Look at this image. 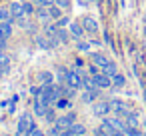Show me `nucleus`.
Listing matches in <instances>:
<instances>
[{
	"label": "nucleus",
	"instance_id": "1",
	"mask_svg": "<svg viewBox=\"0 0 146 136\" xmlns=\"http://www.w3.org/2000/svg\"><path fill=\"white\" fill-rule=\"evenodd\" d=\"M60 94H62V90L56 86V84H44L42 86V92H40V98L44 100V102H48V104H56V100L60 98Z\"/></svg>",
	"mask_w": 146,
	"mask_h": 136
},
{
	"label": "nucleus",
	"instance_id": "2",
	"mask_svg": "<svg viewBox=\"0 0 146 136\" xmlns=\"http://www.w3.org/2000/svg\"><path fill=\"white\" fill-rule=\"evenodd\" d=\"M34 128H36V124H34V118H32V114H30V112H24V114L18 118V132L28 136V134H30Z\"/></svg>",
	"mask_w": 146,
	"mask_h": 136
},
{
	"label": "nucleus",
	"instance_id": "3",
	"mask_svg": "<svg viewBox=\"0 0 146 136\" xmlns=\"http://www.w3.org/2000/svg\"><path fill=\"white\" fill-rule=\"evenodd\" d=\"M74 120H76V114H74V112H68V114H62L60 118H56L54 124H56L58 128H62V130H68V128L74 124Z\"/></svg>",
	"mask_w": 146,
	"mask_h": 136
},
{
	"label": "nucleus",
	"instance_id": "4",
	"mask_svg": "<svg viewBox=\"0 0 146 136\" xmlns=\"http://www.w3.org/2000/svg\"><path fill=\"white\" fill-rule=\"evenodd\" d=\"M66 84H68V88H80L82 86V76L78 74V70H68L66 72Z\"/></svg>",
	"mask_w": 146,
	"mask_h": 136
},
{
	"label": "nucleus",
	"instance_id": "5",
	"mask_svg": "<svg viewBox=\"0 0 146 136\" xmlns=\"http://www.w3.org/2000/svg\"><path fill=\"white\" fill-rule=\"evenodd\" d=\"M92 78H94V84H96L98 88H110V86H112V78L106 76L102 70H98L96 74H92Z\"/></svg>",
	"mask_w": 146,
	"mask_h": 136
},
{
	"label": "nucleus",
	"instance_id": "6",
	"mask_svg": "<svg viewBox=\"0 0 146 136\" xmlns=\"http://www.w3.org/2000/svg\"><path fill=\"white\" fill-rule=\"evenodd\" d=\"M94 116H98V118H104V116H108L110 114V100L106 102V100H102V102H94Z\"/></svg>",
	"mask_w": 146,
	"mask_h": 136
},
{
	"label": "nucleus",
	"instance_id": "7",
	"mask_svg": "<svg viewBox=\"0 0 146 136\" xmlns=\"http://www.w3.org/2000/svg\"><path fill=\"white\" fill-rule=\"evenodd\" d=\"M10 14H12L14 20H20V18H26V16H28L26 6H24L22 2H14V4H10Z\"/></svg>",
	"mask_w": 146,
	"mask_h": 136
},
{
	"label": "nucleus",
	"instance_id": "8",
	"mask_svg": "<svg viewBox=\"0 0 146 136\" xmlns=\"http://www.w3.org/2000/svg\"><path fill=\"white\" fill-rule=\"evenodd\" d=\"M82 26H84V30L90 32V34L98 32V20L92 18V16H84V18H82Z\"/></svg>",
	"mask_w": 146,
	"mask_h": 136
},
{
	"label": "nucleus",
	"instance_id": "9",
	"mask_svg": "<svg viewBox=\"0 0 146 136\" xmlns=\"http://www.w3.org/2000/svg\"><path fill=\"white\" fill-rule=\"evenodd\" d=\"M46 110H48V102H44V100L38 96V98L34 100V114H36V116H40V118H44Z\"/></svg>",
	"mask_w": 146,
	"mask_h": 136
},
{
	"label": "nucleus",
	"instance_id": "10",
	"mask_svg": "<svg viewBox=\"0 0 146 136\" xmlns=\"http://www.w3.org/2000/svg\"><path fill=\"white\" fill-rule=\"evenodd\" d=\"M102 120H104L106 124H110L116 132H124V128H126V124H124V120H122V118H108V116H104Z\"/></svg>",
	"mask_w": 146,
	"mask_h": 136
},
{
	"label": "nucleus",
	"instance_id": "11",
	"mask_svg": "<svg viewBox=\"0 0 146 136\" xmlns=\"http://www.w3.org/2000/svg\"><path fill=\"white\" fill-rule=\"evenodd\" d=\"M10 36H12V24H10V20L0 22V40H8Z\"/></svg>",
	"mask_w": 146,
	"mask_h": 136
},
{
	"label": "nucleus",
	"instance_id": "12",
	"mask_svg": "<svg viewBox=\"0 0 146 136\" xmlns=\"http://www.w3.org/2000/svg\"><path fill=\"white\" fill-rule=\"evenodd\" d=\"M90 58H92V64H94V66H98V68H104V66H108V64H110V60H108L104 54H98V52L90 54Z\"/></svg>",
	"mask_w": 146,
	"mask_h": 136
},
{
	"label": "nucleus",
	"instance_id": "13",
	"mask_svg": "<svg viewBox=\"0 0 146 136\" xmlns=\"http://www.w3.org/2000/svg\"><path fill=\"white\" fill-rule=\"evenodd\" d=\"M110 108H112L114 112H118L120 116L128 114V106H126V104H124L122 100H116V98H114V100H110Z\"/></svg>",
	"mask_w": 146,
	"mask_h": 136
},
{
	"label": "nucleus",
	"instance_id": "14",
	"mask_svg": "<svg viewBox=\"0 0 146 136\" xmlns=\"http://www.w3.org/2000/svg\"><path fill=\"white\" fill-rule=\"evenodd\" d=\"M124 124H126L128 128H138V126H140L138 114H136V112H128V114H124Z\"/></svg>",
	"mask_w": 146,
	"mask_h": 136
},
{
	"label": "nucleus",
	"instance_id": "15",
	"mask_svg": "<svg viewBox=\"0 0 146 136\" xmlns=\"http://www.w3.org/2000/svg\"><path fill=\"white\" fill-rule=\"evenodd\" d=\"M36 44L40 46V48H44V50H50V48H54V44H56V40H52V38H44V36H36Z\"/></svg>",
	"mask_w": 146,
	"mask_h": 136
},
{
	"label": "nucleus",
	"instance_id": "16",
	"mask_svg": "<svg viewBox=\"0 0 146 136\" xmlns=\"http://www.w3.org/2000/svg\"><path fill=\"white\" fill-rule=\"evenodd\" d=\"M84 26H82V22L78 24V22H70V34L74 36V38H82L84 36Z\"/></svg>",
	"mask_w": 146,
	"mask_h": 136
},
{
	"label": "nucleus",
	"instance_id": "17",
	"mask_svg": "<svg viewBox=\"0 0 146 136\" xmlns=\"http://www.w3.org/2000/svg\"><path fill=\"white\" fill-rule=\"evenodd\" d=\"M36 16H38V20H40L42 24H48V20H50V12H48V8H44V6H38Z\"/></svg>",
	"mask_w": 146,
	"mask_h": 136
},
{
	"label": "nucleus",
	"instance_id": "18",
	"mask_svg": "<svg viewBox=\"0 0 146 136\" xmlns=\"http://www.w3.org/2000/svg\"><path fill=\"white\" fill-rule=\"evenodd\" d=\"M80 98H82L84 104H94V102H96V90H86Z\"/></svg>",
	"mask_w": 146,
	"mask_h": 136
},
{
	"label": "nucleus",
	"instance_id": "19",
	"mask_svg": "<svg viewBox=\"0 0 146 136\" xmlns=\"http://www.w3.org/2000/svg\"><path fill=\"white\" fill-rule=\"evenodd\" d=\"M70 132H72L74 136H84V134H86V126H84V124H76V122H74V124L70 126Z\"/></svg>",
	"mask_w": 146,
	"mask_h": 136
},
{
	"label": "nucleus",
	"instance_id": "20",
	"mask_svg": "<svg viewBox=\"0 0 146 136\" xmlns=\"http://www.w3.org/2000/svg\"><path fill=\"white\" fill-rule=\"evenodd\" d=\"M102 72H104L106 76H110V78H112L114 74H118V68H116V64H114V62H110L108 66H104V68H102Z\"/></svg>",
	"mask_w": 146,
	"mask_h": 136
},
{
	"label": "nucleus",
	"instance_id": "21",
	"mask_svg": "<svg viewBox=\"0 0 146 136\" xmlns=\"http://www.w3.org/2000/svg\"><path fill=\"white\" fill-rule=\"evenodd\" d=\"M126 84V78L122 76V74H114L112 76V86H116V88H122Z\"/></svg>",
	"mask_w": 146,
	"mask_h": 136
},
{
	"label": "nucleus",
	"instance_id": "22",
	"mask_svg": "<svg viewBox=\"0 0 146 136\" xmlns=\"http://www.w3.org/2000/svg\"><path fill=\"white\" fill-rule=\"evenodd\" d=\"M70 106H72V102H70L68 98H62V96H60V98L56 100V108H58V110H66V108H70Z\"/></svg>",
	"mask_w": 146,
	"mask_h": 136
},
{
	"label": "nucleus",
	"instance_id": "23",
	"mask_svg": "<svg viewBox=\"0 0 146 136\" xmlns=\"http://www.w3.org/2000/svg\"><path fill=\"white\" fill-rule=\"evenodd\" d=\"M8 64H10L8 54H4V50H0V68H8Z\"/></svg>",
	"mask_w": 146,
	"mask_h": 136
},
{
	"label": "nucleus",
	"instance_id": "24",
	"mask_svg": "<svg viewBox=\"0 0 146 136\" xmlns=\"http://www.w3.org/2000/svg\"><path fill=\"white\" fill-rule=\"evenodd\" d=\"M48 12H50V18H60V6L52 4V6H48Z\"/></svg>",
	"mask_w": 146,
	"mask_h": 136
},
{
	"label": "nucleus",
	"instance_id": "25",
	"mask_svg": "<svg viewBox=\"0 0 146 136\" xmlns=\"http://www.w3.org/2000/svg\"><path fill=\"white\" fill-rule=\"evenodd\" d=\"M82 86H84L86 90H94V86H96V84H94V78H88V76L82 78Z\"/></svg>",
	"mask_w": 146,
	"mask_h": 136
},
{
	"label": "nucleus",
	"instance_id": "26",
	"mask_svg": "<svg viewBox=\"0 0 146 136\" xmlns=\"http://www.w3.org/2000/svg\"><path fill=\"white\" fill-rule=\"evenodd\" d=\"M10 8H0V22H6V20H10Z\"/></svg>",
	"mask_w": 146,
	"mask_h": 136
},
{
	"label": "nucleus",
	"instance_id": "27",
	"mask_svg": "<svg viewBox=\"0 0 146 136\" xmlns=\"http://www.w3.org/2000/svg\"><path fill=\"white\" fill-rule=\"evenodd\" d=\"M56 40H60V42H68V34L58 26V32H56Z\"/></svg>",
	"mask_w": 146,
	"mask_h": 136
},
{
	"label": "nucleus",
	"instance_id": "28",
	"mask_svg": "<svg viewBox=\"0 0 146 136\" xmlns=\"http://www.w3.org/2000/svg\"><path fill=\"white\" fill-rule=\"evenodd\" d=\"M38 76H40V80H44L46 84H50V82H52V78H54V76H52V72H40Z\"/></svg>",
	"mask_w": 146,
	"mask_h": 136
},
{
	"label": "nucleus",
	"instance_id": "29",
	"mask_svg": "<svg viewBox=\"0 0 146 136\" xmlns=\"http://www.w3.org/2000/svg\"><path fill=\"white\" fill-rule=\"evenodd\" d=\"M56 24H58L60 28H64V26H70V18H68V16H60Z\"/></svg>",
	"mask_w": 146,
	"mask_h": 136
},
{
	"label": "nucleus",
	"instance_id": "30",
	"mask_svg": "<svg viewBox=\"0 0 146 136\" xmlns=\"http://www.w3.org/2000/svg\"><path fill=\"white\" fill-rule=\"evenodd\" d=\"M44 120H46V122H54V120H56L54 110H50V108H48V110H46V114H44Z\"/></svg>",
	"mask_w": 146,
	"mask_h": 136
},
{
	"label": "nucleus",
	"instance_id": "31",
	"mask_svg": "<svg viewBox=\"0 0 146 136\" xmlns=\"http://www.w3.org/2000/svg\"><path fill=\"white\" fill-rule=\"evenodd\" d=\"M124 134H126V136H142V134L138 132V128H128V126L124 128Z\"/></svg>",
	"mask_w": 146,
	"mask_h": 136
},
{
	"label": "nucleus",
	"instance_id": "32",
	"mask_svg": "<svg viewBox=\"0 0 146 136\" xmlns=\"http://www.w3.org/2000/svg\"><path fill=\"white\" fill-rule=\"evenodd\" d=\"M34 2H36V6H44V8H48V6L54 4V0H34Z\"/></svg>",
	"mask_w": 146,
	"mask_h": 136
},
{
	"label": "nucleus",
	"instance_id": "33",
	"mask_svg": "<svg viewBox=\"0 0 146 136\" xmlns=\"http://www.w3.org/2000/svg\"><path fill=\"white\" fill-rule=\"evenodd\" d=\"M46 134H50V136H60V134H62V128H58V126L54 124V126H52V128H50Z\"/></svg>",
	"mask_w": 146,
	"mask_h": 136
},
{
	"label": "nucleus",
	"instance_id": "34",
	"mask_svg": "<svg viewBox=\"0 0 146 136\" xmlns=\"http://www.w3.org/2000/svg\"><path fill=\"white\" fill-rule=\"evenodd\" d=\"M54 4L60 8H70V0H54Z\"/></svg>",
	"mask_w": 146,
	"mask_h": 136
},
{
	"label": "nucleus",
	"instance_id": "35",
	"mask_svg": "<svg viewBox=\"0 0 146 136\" xmlns=\"http://www.w3.org/2000/svg\"><path fill=\"white\" fill-rule=\"evenodd\" d=\"M66 68H58V72H56V76H58V80H66Z\"/></svg>",
	"mask_w": 146,
	"mask_h": 136
},
{
	"label": "nucleus",
	"instance_id": "36",
	"mask_svg": "<svg viewBox=\"0 0 146 136\" xmlns=\"http://www.w3.org/2000/svg\"><path fill=\"white\" fill-rule=\"evenodd\" d=\"M28 136H46V132H42V130H38V128H34Z\"/></svg>",
	"mask_w": 146,
	"mask_h": 136
},
{
	"label": "nucleus",
	"instance_id": "37",
	"mask_svg": "<svg viewBox=\"0 0 146 136\" xmlns=\"http://www.w3.org/2000/svg\"><path fill=\"white\" fill-rule=\"evenodd\" d=\"M24 6H26V12H28V16H30V14H34V8H32L30 4H24Z\"/></svg>",
	"mask_w": 146,
	"mask_h": 136
},
{
	"label": "nucleus",
	"instance_id": "38",
	"mask_svg": "<svg viewBox=\"0 0 146 136\" xmlns=\"http://www.w3.org/2000/svg\"><path fill=\"white\" fill-rule=\"evenodd\" d=\"M78 48H80V50H88V44H86V42H80Z\"/></svg>",
	"mask_w": 146,
	"mask_h": 136
},
{
	"label": "nucleus",
	"instance_id": "39",
	"mask_svg": "<svg viewBox=\"0 0 146 136\" xmlns=\"http://www.w3.org/2000/svg\"><path fill=\"white\" fill-rule=\"evenodd\" d=\"M60 136H74V134H72V132H70V128H68V130H62V134H60Z\"/></svg>",
	"mask_w": 146,
	"mask_h": 136
},
{
	"label": "nucleus",
	"instance_id": "40",
	"mask_svg": "<svg viewBox=\"0 0 146 136\" xmlns=\"http://www.w3.org/2000/svg\"><path fill=\"white\" fill-rule=\"evenodd\" d=\"M76 2H78L80 6H88V4H90V2H86V0H76Z\"/></svg>",
	"mask_w": 146,
	"mask_h": 136
},
{
	"label": "nucleus",
	"instance_id": "41",
	"mask_svg": "<svg viewBox=\"0 0 146 136\" xmlns=\"http://www.w3.org/2000/svg\"><path fill=\"white\" fill-rule=\"evenodd\" d=\"M6 48V40H0V50H4Z\"/></svg>",
	"mask_w": 146,
	"mask_h": 136
},
{
	"label": "nucleus",
	"instance_id": "42",
	"mask_svg": "<svg viewBox=\"0 0 146 136\" xmlns=\"http://www.w3.org/2000/svg\"><path fill=\"white\" fill-rule=\"evenodd\" d=\"M142 126H144V136H146V120L142 122Z\"/></svg>",
	"mask_w": 146,
	"mask_h": 136
},
{
	"label": "nucleus",
	"instance_id": "43",
	"mask_svg": "<svg viewBox=\"0 0 146 136\" xmlns=\"http://www.w3.org/2000/svg\"><path fill=\"white\" fill-rule=\"evenodd\" d=\"M116 136H122V132H118V134H116Z\"/></svg>",
	"mask_w": 146,
	"mask_h": 136
},
{
	"label": "nucleus",
	"instance_id": "44",
	"mask_svg": "<svg viewBox=\"0 0 146 136\" xmlns=\"http://www.w3.org/2000/svg\"><path fill=\"white\" fill-rule=\"evenodd\" d=\"M86 2H94V0H86Z\"/></svg>",
	"mask_w": 146,
	"mask_h": 136
},
{
	"label": "nucleus",
	"instance_id": "45",
	"mask_svg": "<svg viewBox=\"0 0 146 136\" xmlns=\"http://www.w3.org/2000/svg\"><path fill=\"white\" fill-rule=\"evenodd\" d=\"M8 136H12V134H8Z\"/></svg>",
	"mask_w": 146,
	"mask_h": 136
}]
</instances>
